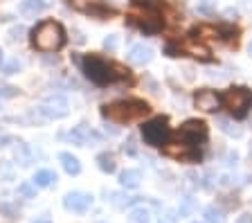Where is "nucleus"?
I'll return each instance as SVG.
<instances>
[{
    "instance_id": "29",
    "label": "nucleus",
    "mask_w": 252,
    "mask_h": 223,
    "mask_svg": "<svg viewBox=\"0 0 252 223\" xmlns=\"http://www.w3.org/2000/svg\"><path fill=\"white\" fill-rule=\"evenodd\" d=\"M18 70H21V61H18V59H14V61H9V64L2 68V72H5V74H14V72H18Z\"/></svg>"
},
{
    "instance_id": "1",
    "label": "nucleus",
    "mask_w": 252,
    "mask_h": 223,
    "mask_svg": "<svg viewBox=\"0 0 252 223\" xmlns=\"http://www.w3.org/2000/svg\"><path fill=\"white\" fill-rule=\"evenodd\" d=\"M79 65H81V70H84L86 77L97 86L115 84L117 79H122V77L126 74L124 68H120V65L101 59L99 54H86L84 59H79Z\"/></svg>"
},
{
    "instance_id": "19",
    "label": "nucleus",
    "mask_w": 252,
    "mask_h": 223,
    "mask_svg": "<svg viewBox=\"0 0 252 223\" xmlns=\"http://www.w3.org/2000/svg\"><path fill=\"white\" fill-rule=\"evenodd\" d=\"M54 181H57V174H54L52 169H38L36 174H34V178H32V185L50 187V185H54Z\"/></svg>"
},
{
    "instance_id": "15",
    "label": "nucleus",
    "mask_w": 252,
    "mask_h": 223,
    "mask_svg": "<svg viewBox=\"0 0 252 223\" xmlns=\"http://www.w3.org/2000/svg\"><path fill=\"white\" fill-rule=\"evenodd\" d=\"M126 57H128V61L133 65H147V64H151V59H153V48L151 45H144V43H137V45H133L128 50Z\"/></svg>"
},
{
    "instance_id": "14",
    "label": "nucleus",
    "mask_w": 252,
    "mask_h": 223,
    "mask_svg": "<svg viewBox=\"0 0 252 223\" xmlns=\"http://www.w3.org/2000/svg\"><path fill=\"white\" fill-rule=\"evenodd\" d=\"M131 25H135V27H140L142 32H147V34H156V32H160L164 27V21L158 14H151V16H131Z\"/></svg>"
},
{
    "instance_id": "40",
    "label": "nucleus",
    "mask_w": 252,
    "mask_h": 223,
    "mask_svg": "<svg viewBox=\"0 0 252 223\" xmlns=\"http://www.w3.org/2000/svg\"><path fill=\"white\" fill-rule=\"evenodd\" d=\"M194 223H207V221H194Z\"/></svg>"
},
{
    "instance_id": "2",
    "label": "nucleus",
    "mask_w": 252,
    "mask_h": 223,
    "mask_svg": "<svg viewBox=\"0 0 252 223\" xmlns=\"http://www.w3.org/2000/svg\"><path fill=\"white\" fill-rule=\"evenodd\" d=\"M149 113H151V106L144 99H120V101H113V104H104L101 106V115L117 124L140 122Z\"/></svg>"
},
{
    "instance_id": "17",
    "label": "nucleus",
    "mask_w": 252,
    "mask_h": 223,
    "mask_svg": "<svg viewBox=\"0 0 252 223\" xmlns=\"http://www.w3.org/2000/svg\"><path fill=\"white\" fill-rule=\"evenodd\" d=\"M120 183L122 187H126V190H135V187H140L142 183V171L140 169H126L120 174Z\"/></svg>"
},
{
    "instance_id": "16",
    "label": "nucleus",
    "mask_w": 252,
    "mask_h": 223,
    "mask_svg": "<svg viewBox=\"0 0 252 223\" xmlns=\"http://www.w3.org/2000/svg\"><path fill=\"white\" fill-rule=\"evenodd\" d=\"M59 162H61V167H63L65 171H68L70 176L81 174V162H79L77 156L68 154V151H63V154H59Z\"/></svg>"
},
{
    "instance_id": "37",
    "label": "nucleus",
    "mask_w": 252,
    "mask_h": 223,
    "mask_svg": "<svg viewBox=\"0 0 252 223\" xmlns=\"http://www.w3.org/2000/svg\"><path fill=\"white\" fill-rule=\"evenodd\" d=\"M34 223H50V219H47V217H43L41 221H34Z\"/></svg>"
},
{
    "instance_id": "35",
    "label": "nucleus",
    "mask_w": 252,
    "mask_h": 223,
    "mask_svg": "<svg viewBox=\"0 0 252 223\" xmlns=\"http://www.w3.org/2000/svg\"><path fill=\"white\" fill-rule=\"evenodd\" d=\"M236 160H239V154H236V151H230V154H227V158H225V162H227V165H234Z\"/></svg>"
},
{
    "instance_id": "8",
    "label": "nucleus",
    "mask_w": 252,
    "mask_h": 223,
    "mask_svg": "<svg viewBox=\"0 0 252 223\" xmlns=\"http://www.w3.org/2000/svg\"><path fill=\"white\" fill-rule=\"evenodd\" d=\"M70 5L77 11H84V14H93V16H110L113 9L106 7L104 0H68Z\"/></svg>"
},
{
    "instance_id": "39",
    "label": "nucleus",
    "mask_w": 252,
    "mask_h": 223,
    "mask_svg": "<svg viewBox=\"0 0 252 223\" xmlns=\"http://www.w3.org/2000/svg\"><path fill=\"white\" fill-rule=\"evenodd\" d=\"M0 64H2V50H0Z\"/></svg>"
},
{
    "instance_id": "5",
    "label": "nucleus",
    "mask_w": 252,
    "mask_h": 223,
    "mask_svg": "<svg viewBox=\"0 0 252 223\" xmlns=\"http://www.w3.org/2000/svg\"><path fill=\"white\" fill-rule=\"evenodd\" d=\"M142 138L151 147H164L171 138V127H169L167 117H153L142 127Z\"/></svg>"
},
{
    "instance_id": "31",
    "label": "nucleus",
    "mask_w": 252,
    "mask_h": 223,
    "mask_svg": "<svg viewBox=\"0 0 252 223\" xmlns=\"http://www.w3.org/2000/svg\"><path fill=\"white\" fill-rule=\"evenodd\" d=\"M0 212L2 214H7V219H16V207L14 205H9V203H2V205H0Z\"/></svg>"
},
{
    "instance_id": "27",
    "label": "nucleus",
    "mask_w": 252,
    "mask_h": 223,
    "mask_svg": "<svg viewBox=\"0 0 252 223\" xmlns=\"http://www.w3.org/2000/svg\"><path fill=\"white\" fill-rule=\"evenodd\" d=\"M191 212H194V198L187 196L183 201V205H180V217H187V214H191Z\"/></svg>"
},
{
    "instance_id": "9",
    "label": "nucleus",
    "mask_w": 252,
    "mask_h": 223,
    "mask_svg": "<svg viewBox=\"0 0 252 223\" xmlns=\"http://www.w3.org/2000/svg\"><path fill=\"white\" fill-rule=\"evenodd\" d=\"M90 205H93V196L86 194V191H70V194H65V198H63V207L70 210V212L81 214V212H86Z\"/></svg>"
},
{
    "instance_id": "21",
    "label": "nucleus",
    "mask_w": 252,
    "mask_h": 223,
    "mask_svg": "<svg viewBox=\"0 0 252 223\" xmlns=\"http://www.w3.org/2000/svg\"><path fill=\"white\" fill-rule=\"evenodd\" d=\"M216 124H219L220 131L225 133V135H230V138H241V135H243V128L236 127V124L230 122V120H225V117H219V120H216Z\"/></svg>"
},
{
    "instance_id": "25",
    "label": "nucleus",
    "mask_w": 252,
    "mask_h": 223,
    "mask_svg": "<svg viewBox=\"0 0 252 223\" xmlns=\"http://www.w3.org/2000/svg\"><path fill=\"white\" fill-rule=\"evenodd\" d=\"M196 11L203 14V16H212V14H216V0H198Z\"/></svg>"
},
{
    "instance_id": "30",
    "label": "nucleus",
    "mask_w": 252,
    "mask_h": 223,
    "mask_svg": "<svg viewBox=\"0 0 252 223\" xmlns=\"http://www.w3.org/2000/svg\"><path fill=\"white\" fill-rule=\"evenodd\" d=\"M124 154H128V156H137V144H135V140H133V138L126 140V144H124Z\"/></svg>"
},
{
    "instance_id": "24",
    "label": "nucleus",
    "mask_w": 252,
    "mask_h": 223,
    "mask_svg": "<svg viewBox=\"0 0 252 223\" xmlns=\"http://www.w3.org/2000/svg\"><path fill=\"white\" fill-rule=\"evenodd\" d=\"M133 5L142 7L149 14H158V11L162 9V0H133Z\"/></svg>"
},
{
    "instance_id": "33",
    "label": "nucleus",
    "mask_w": 252,
    "mask_h": 223,
    "mask_svg": "<svg viewBox=\"0 0 252 223\" xmlns=\"http://www.w3.org/2000/svg\"><path fill=\"white\" fill-rule=\"evenodd\" d=\"M18 95V88H14V86H2L0 88V97H16Z\"/></svg>"
},
{
    "instance_id": "11",
    "label": "nucleus",
    "mask_w": 252,
    "mask_h": 223,
    "mask_svg": "<svg viewBox=\"0 0 252 223\" xmlns=\"http://www.w3.org/2000/svg\"><path fill=\"white\" fill-rule=\"evenodd\" d=\"M194 106L205 113H214L220 106V97L214 91H198L194 95Z\"/></svg>"
},
{
    "instance_id": "12",
    "label": "nucleus",
    "mask_w": 252,
    "mask_h": 223,
    "mask_svg": "<svg viewBox=\"0 0 252 223\" xmlns=\"http://www.w3.org/2000/svg\"><path fill=\"white\" fill-rule=\"evenodd\" d=\"M196 147H191V144L189 142H185L183 138L180 140H176V142H167L162 147V151L167 156H173V158H196V151H194Z\"/></svg>"
},
{
    "instance_id": "4",
    "label": "nucleus",
    "mask_w": 252,
    "mask_h": 223,
    "mask_svg": "<svg viewBox=\"0 0 252 223\" xmlns=\"http://www.w3.org/2000/svg\"><path fill=\"white\" fill-rule=\"evenodd\" d=\"M220 101L225 104V108L236 120H241V117L248 115V111L252 106V91H248V88H230V91L223 93Z\"/></svg>"
},
{
    "instance_id": "7",
    "label": "nucleus",
    "mask_w": 252,
    "mask_h": 223,
    "mask_svg": "<svg viewBox=\"0 0 252 223\" xmlns=\"http://www.w3.org/2000/svg\"><path fill=\"white\" fill-rule=\"evenodd\" d=\"M180 138L189 142L191 147H200L207 140V124L203 120H187L180 127Z\"/></svg>"
},
{
    "instance_id": "38",
    "label": "nucleus",
    "mask_w": 252,
    "mask_h": 223,
    "mask_svg": "<svg viewBox=\"0 0 252 223\" xmlns=\"http://www.w3.org/2000/svg\"><path fill=\"white\" fill-rule=\"evenodd\" d=\"M248 52H250V57H252V43H250V45H248Z\"/></svg>"
},
{
    "instance_id": "13",
    "label": "nucleus",
    "mask_w": 252,
    "mask_h": 223,
    "mask_svg": "<svg viewBox=\"0 0 252 223\" xmlns=\"http://www.w3.org/2000/svg\"><path fill=\"white\" fill-rule=\"evenodd\" d=\"M180 50L196 59H200V61H210L212 59V52L207 50V45H203V43L198 41V36H189L185 43H180Z\"/></svg>"
},
{
    "instance_id": "20",
    "label": "nucleus",
    "mask_w": 252,
    "mask_h": 223,
    "mask_svg": "<svg viewBox=\"0 0 252 223\" xmlns=\"http://www.w3.org/2000/svg\"><path fill=\"white\" fill-rule=\"evenodd\" d=\"M97 165H99V169L104 171V174H113V171L117 169L115 154H110V151H101V154L97 156Z\"/></svg>"
},
{
    "instance_id": "10",
    "label": "nucleus",
    "mask_w": 252,
    "mask_h": 223,
    "mask_svg": "<svg viewBox=\"0 0 252 223\" xmlns=\"http://www.w3.org/2000/svg\"><path fill=\"white\" fill-rule=\"evenodd\" d=\"M63 138L68 140V142H72V144H77V147H84L86 142H90V140H97L99 135L93 131V128L88 127V124H79V127H74L72 131H68Z\"/></svg>"
},
{
    "instance_id": "28",
    "label": "nucleus",
    "mask_w": 252,
    "mask_h": 223,
    "mask_svg": "<svg viewBox=\"0 0 252 223\" xmlns=\"http://www.w3.org/2000/svg\"><path fill=\"white\" fill-rule=\"evenodd\" d=\"M117 43H120V38H117L115 34H110V36L104 38V48L110 50V52H115V50H117Z\"/></svg>"
},
{
    "instance_id": "3",
    "label": "nucleus",
    "mask_w": 252,
    "mask_h": 223,
    "mask_svg": "<svg viewBox=\"0 0 252 223\" xmlns=\"http://www.w3.org/2000/svg\"><path fill=\"white\" fill-rule=\"evenodd\" d=\"M65 43V32L57 21H43L32 32V45L41 52H57Z\"/></svg>"
},
{
    "instance_id": "34",
    "label": "nucleus",
    "mask_w": 252,
    "mask_h": 223,
    "mask_svg": "<svg viewBox=\"0 0 252 223\" xmlns=\"http://www.w3.org/2000/svg\"><path fill=\"white\" fill-rule=\"evenodd\" d=\"M23 34H25V27L18 25V27H14V30L9 32V38L11 41H16V38H23Z\"/></svg>"
},
{
    "instance_id": "32",
    "label": "nucleus",
    "mask_w": 252,
    "mask_h": 223,
    "mask_svg": "<svg viewBox=\"0 0 252 223\" xmlns=\"http://www.w3.org/2000/svg\"><path fill=\"white\" fill-rule=\"evenodd\" d=\"M18 194H21V196H25V198H34V187L27 185V183H23V185L18 187Z\"/></svg>"
},
{
    "instance_id": "18",
    "label": "nucleus",
    "mask_w": 252,
    "mask_h": 223,
    "mask_svg": "<svg viewBox=\"0 0 252 223\" xmlns=\"http://www.w3.org/2000/svg\"><path fill=\"white\" fill-rule=\"evenodd\" d=\"M43 9H45V0H21L18 5V11L23 16H36Z\"/></svg>"
},
{
    "instance_id": "26",
    "label": "nucleus",
    "mask_w": 252,
    "mask_h": 223,
    "mask_svg": "<svg viewBox=\"0 0 252 223\" xmlns=\"http://www.w3.org/2000/svg\"><path fill=\"white\" fill-rule=\"evenodd\" d=\"M135 201H137V196H122V194H113V198H110V203L115 207H126Z\"/></svg>"
},
{
    "instance_id": "22",
    "label": "nucleus",
    "mask_w": 252,
    "mask_h": 223,
    "mask_svg": "<svg viewBox=\"0 0 252 223\" xmlns=\"http://www.w3.org/2000/svg\"><path fill=\"white\" fill-rule=\"evenodd\" d=\"M151 221V212L147 207H133L128 217H126V223H149Z\"/></svg>"
},
{
    "instance_id": "6",
    "label": "nucleus",
    "mask_w": 252,
    "mask_h": 223,
    "mask_svg": "<svg viewBox=\"0 0 252 223\" xmlns=\"http://www.w3.org/2000/svg\"><path fill=\"white\" fill-rule=\"evenodd\" d=\"M36 113L45 120H61L68 115V99L63 95H50L41 106L36 108Z\"/></svg>"
},
{
    "instance_id": "23",
    "label": "nucleus",
    "mask_w": 252,
    "mask_h": 223,
    "mask_svg": "<svg viewBox=\"0 0 252 223\" xmlns=\"http://www.w3.org/2000/svg\"><path fill=\"white\" fill-rule=\"evenodd\" d=\"M205 221L207 223H225V212L216 205L205 207Z\"/></svg>"
},
{
    "instance_id": "36",
    "label": "nucleus",
    "mask_w": 252,
    "mask_h": 223,
    "mask_svg": "<svg viewBox=\"0 0 252 223\" xmlns=\"http://www.w3.org/2000/svg\"><path fill=\"white\" fill-rule=\"evenodd\" d=\"M234 223H252V214L250 212H246V214H241V217L236 219Z\"/></svg>"
}]
</instances>
